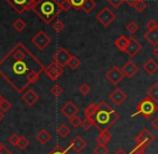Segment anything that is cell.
I'll return each mask as SVG.
<instances>
[{"instance_id":"1","label":"cell","mask_w":158,"mask_h":154,"mask_svg":"<svg viewBox=\"0 0 158 154\" xmlns=\"http://www.w3.org/2000/svg\"><path fill=\"white\" fill-rule=\"evenodd\" d=\"M44 69V65L22 42L0 59V75L17 93L35 83Z\"/></svg>"},{"instance_id":"2","label":"cell","mask_w":158,"mask_h":154,"mask_svg":"<svg viewBox=\"0 0 158 154\" xmlns=\"http://www.w3.org/2000/svg\"><path fill=\"white\" fill-rule=\"evenodd\" d=\"M119 120V115L104 100L98 104V111L94 117L95 126L100 131L108 130Z\"/></svg>"},{"instance_id":"3","label":"cell","mask_w":158,"mask_h":154,"mask_svg":"<svg viewBox=\"0 0 158 154\" xmlns=\"http://www.w3.org/2000/svg\"><path fill=\"white\" fill-rule=\"evenodd\" d=\"M32 11L44 23L50 24L56 19V17L61 12V9L57 0H38Z\"/></svg>"},{"instance_id":"4","label":"cell","mask_w":158,"mask_h":154,"mask_svg":"<svg viewBox=\"0 0 158 154\" xmlns=\"http://www.w3.org/2000/svg\"><path fill=\"white\" fill-rule=\"evenodd\" d=\"M158 110V105L156 101L150 98L148 96L144 97L141 101L138 104L135 108V112L131 114V118H135V115H142L144 119L148 120L152 118V115Z\"/></svg>"},{"instance_id":"5","label":"cell","mask_w":158,"mask_h":154,"mask_svg":"<svg viewBox=\"0 0 158 154\" xmlns=\"http://www.w3.org/2000/svg\"><path fill=\"white\" fill-rule=\"evenodd\" d=\"M19 14L33 10L38 0H6Z\"/></svg>"},{"instance_id":"6","label":"cell","mask_w":158,"mask_h":154,"mask_svg":"<svg viewBox=\"0 0 158 154\" xmlns=\"http://www.w3.org/2000/svg\"><path fill=\"white\" fill-rule=\"evenodd\" d=\"M96 19H97V21L99 22L103 27H108L110 24H112L113 22L115 21L116 15H115V13L112 12L108 6H104V8H102V10L96 15Z\"/></svg>"},{"instance_id":"7","label":"cell","mask_w":158,"mask_h":154,"mask_svg":"<svg viewBox=\"0 0 158 154\" xmlns=\"http://www.w3.org/2000/svg\"><path fill=\"white\" fill-rule=\"evenodd\" d=\"M154 140H155L154 135L148 129L143 128L140 131L139 135L135 137V143H137V146L143 147V148L146 149L148 146H151L154 142Z\"/></svg>"},{"instance_id":"8","label":"cell","mask_w":158,"mask_h":154,"mask_svg":"<svg viewBox=\"0 0 158 154\" xmlns=\"http://www.w3.org/2000/svg\"><path fill=\"white\" fill-rule=\"evenodd\" d=\"M31 42L33 43V45L37 46L39 50H44L48 45H50L51 42H52V39L46 35L45 31L40 30L39 32H37V35L31 39Z\"/></svg>"},{"instance_id":"9","label":"cell","mask_w":158,"mask_h":154,"mask_svg":"<svg viewBox=\"0 0 158 154\" xmlns=\"http://www.w3.org/2000/svg\"><path fill=\"white\" fill-rule=\"evenodd\" d=\"M125 73L123 72L121 68H118L117 66H113L108 72L106 73V78L113 84V85H117L122 80L125 78Z\"/></svg>"},{"instance_id":"10","label":"cell","mask_w":158,"mask_h":154,"mask_svg":"<svg viewBox=\"0 0 158 154\" xmlns=\"http://www.w3.org/2000/svg\"><path fill=\"white\" fill-rule=\"evenodd\" d=\"M44 72L46 73L48 78H50L52 81H56L64 72V67L58 65L57 62H53L52 64H50L48 67H45L44 69Z\"/></svg>"},{"instance_id":"11","label":"cell","mask_w":158,"mask_h":154,"mask_svg":"<svg viewBox=\"0 0 158 154\" xmlns=\"http://www.w3.org/2000/svg\"><path fill=\"white\" fill-rule=\"evenodd\" d=\"M71 56H72V55H71L66 49L60 48V49H58V51H57L54 55H53V62H57L58 65L64 67L68 65V62H69V59L71 58Z\"/></svg>"},{"instance_id":"12","label":"cell","mask_w":158,"mask_h":154,"mask_svg":"<svg viewBox=\"0 0 158 154\" xmlns=\"http://www.w3.org/2000/svg\"><path fill=\"white\" fill-rule=\"evenodd\" d=\"M142 50V44L135 39V37H130L129 38V43L126 48V54L128 55L129 57H135L138 53H140Z\"/></svg>"},{"instance_id":"13","label":"cell","mask_w":158,"mask_h":154,"mask_svg":"<svg viewBox=\"0 0 158 154\" xmlns=\"http://www.w3.org/2000/svg\"><path fill=\"white\" fill-rule=\"evenodd\" d=\"M109 99H110L115 106H121V105L127 99V94L124 92L123 90L117 88L109 95Z\"/></svg>"},{"instance_id":"14","label":"cell","mask_w":158,"mask_h":154,"mask_svg":"<svg viewBox=\"0 0 158 154\" xmlns=\"http://www.w3.org/2000/svg\"><path fill=\"white\" fill-rule=\"evenodd\" d=\"M60 112L63 113L67 119H70V118H72V117H74V115L77 114V112H79V108L75 106L74 102L67 101L66 104L61 107Z\"/></svg>"},{"instance_id":"15","label":"cell","mask_w":158,"mask_h":154,"mask_svg":"<svg viewBox=\"0 0 158 154\" xmlns=\"http://www.w3.org/2000/svg\"><path fill=\"white\" fill-rule=\"evenodd\" d=\"M22 100H23L27 106L32 107L33 105L39 100V95L33 90H27L22 95Z\"/></svg>"},{"instance_id":"16","label":"cell","mask_w":158,"mask_h":154,"mask_svg":"<svg viewBox=\"0 0 158 154\" xmlns=\"http://www.w3.org/2000/svg\"><path fill=\"white\" fill-rule=\"evenodd\" d=\"M122 70H123V72L125 73V75L127 78L131 79V78H133L138 73V71H139V67H138L132 61H128L123 66Z\"/></svg>"},{"instance_id":"17","label":"cell","mask_w":158,"mask_h":154,"mask_svg":"<svg viewBox=\"0 0 158 154\" xmlns=\"http://www.w3.org/2000/svg\"><path fill=\"white\" fill-rule=\"evenodd\" d=\"M70 149H72L74 152L80 153L86 148V142L81 136H75L72 139V141L70 142Z\"/></svg>"},{"instance_id":"18","label":"cell","mask_w":158,"mask_h":154,"mask_svg":"<svg viewBox=\"0 0 158 154\" xmlns=\"http://www.w3.org/2000/svg\"><path fill=\"white\" fill-rule=\"evenodd\" d=\"M144 39L155 48L158 45V28L152 30H148L144 33Z\"/></svg>"},{"instance_id":"19","label":"cell","mask_w":158,"mask_h":154,"mask_svg":"<svg viewBox=\"0 0 158 154\" xmlns=\"http://www.w3.org/2000/svg\"><path fill=\"white\" fill-rule=\"evenodd\" d=\"M142 69H143L148 75H153L158 70V64L154 61V59L148 58V61L143 64Z\"/></svg>"},{"instance_id":"20","label":"cell","mask_w":158,"mask_h":154,"mask_svg":"<svg viewBox=\"0 0 158 154\" xmlns=\"http://www.w3.org/2000/svg\"><path fill=\"white\" fill-rule=\"evenodd\" d=\"M51 139H52V136H51V134L48 133L46 129H41V130L35 135V140H37L40 144H42V146L46 144Z\"/></svg>"},{"instance_id":"21","label":"cell","mask_w":158,"mask_h":154,"mask_svg":"<svg viewBox=\"0 0 158 154\" xmlns=\"http://www.w3.org/2000/svg\"><path fill=\"white\" fill-rule=\"evenodd\" d=\"M111 138H112V134L108 130H102L100 131V134L97 136V138H96V141H97V143L99 144H108L109 142L111 141Z\"/></svg>"},{"instance_id":"22","label":"cell","mask_w":158,"mask_h":154,"mask_svg":"<svg viewBox=\"0 0 158 154\" xmlns=\"http://www.w3.org/2000/svg\"><path fill=\"white\" fill-rule=\"evenodd\" d=\"M128 43H129V38L125 37V36H119L114 41V45L116 46L118 50L123 51V52L126 51V48H127V45H128Z\"/></svg>"},{"instance_id":"23","label":"cell","mask_w":158,"mask_h":154,"mask_svg":"<svg viewBox=\"0 0 158 154\" xmlns=\"http://www.w3.org/2000/svg\"><path fill=\"white\" fill-rule=\"evenodd\" d=\"M146 95H148L150 98H152L154 101L158 102V83L153 84V85L148 90Z\"/></svg>"},{"instance_id":"24","label":"cell","mask_w":158,"mask_h":154,"mask_svg":"<svg viewBox=\"0 0 158 154\" xmlns=\"http://www.w3.org/2000/svg\"><path fill=\"white\" fill-rule=\"evenodd\" d=\"M96 8V1L95 0H85L83 3V6H82L81 10H83L85 13H90L93 10Z\"/></svg>"},{"instance_id":"25","label":"cell","mask_w":158,"mask_h":154,"mask_svg":"<svg viewBox=\"0 0 158 154\" xmlns=\"http://www.w3.org/2000/svg\"><path fill=\"white\" fill-rule=\"evenodd\" d=\"M98 111V105L92 104L89 106H87L84 110V114L87 118H94Z\"/></svg>"},{"instance_id":"26","label":"cell","mask_w":158,"mask_h":154,"mask_svg":"<svg viewBox=\"0 0 158 154\" xmlns=\"http://www.w3.org/2000/svg\"><path fill=\"white\" fill-rule=\"evenodd\" d=\"M80 65H81V61H80L79 57L72 55V56H71V58L69 59L68 65H67V66H68L70 69H72V70H75V69L79 68Z\"/></svg>"},{"instance_id":"27","label":"cell","mask_w":158,"mask_h":154,"mask_svg":"<svg viewBox=\"0 0 158 154\" xmlns=\"http://www.w3.org/2000/svg\"><path fill=\"white\" fill-rule=\"evenodd\" d=\"M70 133H71L70 127H69L68 125H66V124H61L60 126L57 128V134H58L61 138H66Z\"/></svg>"},{"instance_id":"28","label":"cell","mask_w":158,"mask_h":154,"mask_svg":"<svg viewBox=\"0 0 158 154\" xmlns=\"http://www.w3.org/2000/svg\"><path fill=\"white\" fill-rule=\"evenodd\" d=\"M81 126L83 127L84 130H89L93 126H95V121H94V118H87L85 117V119L82 121Z\"/></svg>"},{"instance_id":"29","label":"cell","mask_w":158,"mask_h":154,"mask_svg":"<svg viewBox=\"0 0 158 154\" xmlns=\"http://www.w3.org/2000/svg\"><path fill=\"white\" fill-rule=\"evenodd\" d=\"M26 26H27L26 22L23 21L22 19H17L16 21L13 23V28H14L16 31H19V32H21V31H23L24 29H25Z\"/></svg>"},{"instance_id":"30","label":"cell","mask_w":158,"mask_h":154,"mask_svg":"<svg viewBox=\"0 0 158 154\" xmlns=\"http://www.w3.org/2000/svg\"><path fill=\"white\" fill-rule=\"evenodd\" d=\"M59 6L61 9V12L63 11L64 12H68V11H70L73 8L70 0H61V1H59Z\"/></svg>"},{"instance_id":"31","label":"cell","mask_w":158,"mask_h":154,"mask_svg":"<svg viewBox=\"0 0 158 154\" xmlns=\"http://www.w3.org/2000/svg\"><path fill=\"white\" fill-rule=\"evenodd\" d=\"M19 150L24 151L25 149H27L29 147V140L25 137V136H21L19 137V144H17Z\"/></svg>"},{"instance_id":"32","label":"cell","mask_w":158,"mask_h":154,"mask_svg":"<svg viewBox=\"0 0 158 154\" xmlns=\"http://www.w3.org/2000/svg\"><path fill=\"white\" fill-rule=\"evenodd\" d=\"M94 154H109V149L106 144H97L94 148Z\"/></svg>"},{"instance_id":"33","label":"cell","mask_w":158,"mask_h":154,"mask_svg":"<svg viewBox=\"0 0 158 154\" xmlns=\"http://www.w3.org/2000/svg\"><path fill=\"white\" fill-rule=\"evenodd\" d=\"M133 8L137 10V12L142 13V12H144V10H145L146 8H148V4H146V2L144 1V0H138L137 3L135 4Z\"/></svg>"},{"instance_id":"34","label":"cell","mask_w":158,"mask_h":154,"mask_svg":"<svg viewBox=\"0 0 158 154\" xmlns=\"http://www.w3.org/2000/svg\"><path fill=\"white\" fill-rule=\"evenodd\" d=\"M126 29H127V31H128L129 33L133 35V33H135L138 30H139V25H138V24L135 23V22L131 21V22H129V23H128V25H127Z\"/></svg>"},{"instance_id":"35","label":"cell","mask_w":158,"mask_h":154,"mask_svg":"<svg viewBox=\"0 0 158 154\" xmlns=\"http://www.w3.org/2000/svg\"><path fill=\"white\" fill-rule=\"evenodd\" d=\"M11 107H12V104H11L9 100L6 99H2L1 102H0V110L2 111V112H6V111H9L11 109Z\"/></svg>"},{"instance_id":"36","label":"cell","mask_w":158,"mask_h":154,"mask_svg":"<svg viewBox=\"0 0 158 154\" xmlns=\"http://www.w3.org/2000/svg\"><path fill=\"white\" fill-rule=\"evenodd\" d=\"M52 27L56 32H61L64 28V24L61 21H59V19H56V21L52 24Z\"/></svg>"},{"instance_id":"37","label":"cell","mask_w":158,"mask_h":154,"mask_svg":"<svg viewBox=\"0 0 158 154\" xmlns=\"http://www.w3.org/2000/svg\"><path fill=\"white\" fill-rule=\"evenodd\" d=\"M90 91H92V88H90V86L88 85L87 83H83V84H81V85H80V88H79V92L81 93L83 96L88 95V94L90 93Z\"/></svg>"},{"instance_id":"38","label":"cell","mask_w":158,"mask_h":154,"mask_svg":"<svg viewBox=\"0 0 158 154\" xmlns=\"http://www.w3.org/2000/svg\"><path fill=\"white\" fill-rule=\"evenodd\" d=\"M69 123H70V125L72 127L77 128V127H79L80 125L82 124V120L80 119V118L77 117V115H74V117H72V118H70V119H69Z\"/></svg>"},{"instance_id":"39","label":"cell","mask_w":158,"mask_h":154,"mask_svg":"<svg viewBox=\"0 0 158 154\" xmlns=\"http://www.w3.org/2000/svg\"><path fill=\"white\" fill-rule=\"evenodd\" d=\"M63 93H64V90L61 88V86L57 85V84L51 88V94H52L54 97H59Z\"/></svg>"},{"instance_id":"40","label":"cell","mask_w":158,"mask_h":154,"mask_svg":"<svg viewBox=\"0 0 158 154\" xmlns=\"http://www.w3.org/2000/svg\"><path fill=\"white\" fill-rule=\"evenodd\" d=\"M48 154H69L68 153V150H66V149H64L61 146H56L54 147V149H53L52 151H51Z\"/></svg>"},{"instance_id":"41","label":"cell","mask_w":158,"mask_h":154,"mask_svg":"<svg viewBox=\"0 0 158 154\" xmlns=\"http://www.w3.org/2000/svg\"><path fill=\"white\" fill-rule=\"evenodd\" d=\"M70 1H71V3H72L73 9H75V10L77 11L82 8V6H83L85 0H70Z\"/></svg>"},{"instance_id":"42","label":"cell","mask_w":158,"mask_h":154,"mask_svg":"<svg viewBox=\"0 0 158 154\" xmlns=\"http://www.w3.org/2000/svg\"><path fill=\"white\" fill-rule=\"evenodd\" d=\"M19 141V136H17L16 134H13V135H11V137L9 138V142L14 147H17Z\"/></svg>"},{"instance_id":"43","label":"cell","mask_w":158,"mask_h":154,"mask_svg":"<svg viewBox=\"0 0 158 154\" xmlns=\"http://www.w3.org/2000/svg\"><path fill=\"white\" fill-rule=\"evenodd\" d=\"M145 27H146V29H148V30L156 29V28H158V24L156 23V21H154V19H150V21L146 23Z\"/></svg>"},{"instance_id":"44","label":"cell","mask_w":158,"mask_h":154,"mask_svg":"<svg viewBox=\"0 0 158 154\" xmlns=\"http://www.w3.org/2000/svg\"><path fill=\"white\" fill-rule=\"evenodd\" d=\"M106 1H108L114 9H117L125 0H106Z\"/></svg>"},{"instance_id":"45","label":"cell","mask_w":158,"mask_h":154,"mask_svg":"<svg viewBox=\"0 0 158 154\" xmlns=\"http://www.w3.org/2000/svg\"><path fill=\"white\" fill-rule=\"evenodd\" d=\"M132 154H146L145 152V148L140 146H135L132 150Z\"/></svg>"},{"instance_id":"46","label":"cell","mask_w":158,"mask_h":154,"mask_svg":"<svg viewBox=\"0 0 158 154\" xmlns=\"http://www.w3.org/2000/svg\"><path fill=\"white\" fill-rule=\"evenodd\" d=\"M0 154H13L9 149H6V147L4 144L0 143Z\"/></svg>"},{"instance_id":"47","label":"cell","mask_w":158,"mask_h":154,"mask_svg":"<svg viewBox=\"0 0 158 154\" xmlns=\"http://www.w3.org/2000/svg\"><path fill=\"white\" fill-rule=\"evenodd\" d=\"M152 126H153V128L156 129V130L158 131V117H156L152 121Z\"/></svg>"},{"instance_id":"48","label":"cell","mask_w":158,"mask_h":154,"mask_svg":"<svg viewBox=\"0 0 158 154\" xmlns=\"http://www.w3.org/2000/svg\"><path fill=\"white\" fill-rule=\"evenodd\" d=\"M137 1L138 0H125V2L129 6H135V4L137 3Z\"/></svg>"},{"instance_id":"49","label":"cell","mask_w":158,"mask_h":154,"mask_svg":"<svg viewBox=\"0 0 158 154\" xmlns=\"http://www.w3.org/2000/svg\"><path fill=\"white\" fill-rule=\"evenodd\" d=\"M152 54H153V56H154L155 58L158 59V45L154 48V50L152 51Z\"/></svg>"},{"instance_id":"50","label":"cell","mask_w":158,"mask_h":154,"mask_svg":"<svg viewBox=\"0 0 158 154\" xmlns=\"http://www.w3.org/2000/svg\"><path fill=\"white\" fill-rule=\"evenodd\" d=\"M114 154H129V153H127L125 150H123V149H118Z\"/></svg>"},{"instance_id":"51","label":"cell","mask_w":158,"mask_h":154,"mask_svg":"<svg viewBox=\"0 0 158 154\" xmlns=\"http://www.w3.org/2000/svg\"><path fill=\"white\" fill-rule=\"evenodd\" d=\"M2 119H3V112H2V111L0 110V121H1Z\"/></svg>"},{"instance_id":"52","label":"cell","mask_w":158,"mask_h":154,"mask_svg":"<svg viewBox=\"0 0 158 154\" xmlns=\"http://www.w3.org/2000/svg\"><path fill=\"white\" fill-rule=\"evenodd\" d=\"M2 99H3V97H2V96L0 95V102H1V100H2Z\"/></svg>"}]
</instances>
